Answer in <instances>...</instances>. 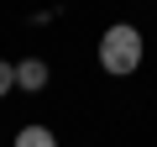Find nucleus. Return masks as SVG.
I'll return each mask as SVG.
<instances>
[{
  "instance_id": "obj_1",
  "label": "nucleus",
  "mask_w": 157,
  "mask_h": 147,
  "mask_svg": "<svg viewBox=\"0 0 157 147\" xmlns=\"http://www.w3.org/2000/svg\"><path fill=\"white\" fill-rule=\"evenodd\" d=\"M141 53H147V42H141V32L136 26H110L105 37H100V63L110 68V74H136V63H141Z\"/></svg>"
},
{
  "instance_id": "obj_2",
  "label": "nucleus",
  "mask_w": 157,
  "mask_h": 147,
  "mask_svg": "<svg viewBox=\"0 0 157 147\" xmlns=\"http://www.w3.org/2000/svg\"><path fill=\"white\" fill-rule=\"evenodd\" d=\"M16 84H21V89H42V84H47V63H42V58H21V63H16Z\"/></svg>"
},
{
  "instance_id": "obj_3",
  "label": "nucleus",
  "mask_w": 157,
  "mask_h": 147,
  "mask_svg": "<svg viewBox=\"0 0 157 147\" xmlns=\"http://www.w3.org/2000/svg\"><path fill=\"white\" fill-rule=\"evenodd\" d=\"M16 147H58V137L47 126H21L16 131Z\"/></svg>"
},
{
  "instance_id": "obj_4",
  "label": "nucleus",
  "mask_w": 157,
  "mask_h": 147,
  "mask_svg": "<svg viewBox=\"0 0 157 147\" xmlns=\"http://www.w3.org/2000/svg\"><path fill=\"white\" fill-rule=\"evenodd\" d=\"M11 84H16V63L0 58V95H11Z\"/></svg>"
}]
</instances>
